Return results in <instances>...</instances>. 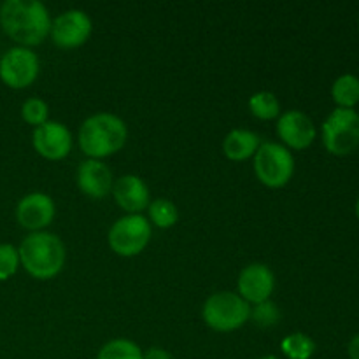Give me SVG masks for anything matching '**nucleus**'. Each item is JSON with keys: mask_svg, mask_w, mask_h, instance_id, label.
<instances>
[{"mask_svg": "<svg viewBox=\"0 0 359 359\" xmlns=\"http://www.w3.org/2000/svg\"><path fill=\"white\" fill-rule=\"evenodd\" d=\"M249 109L252 114L263 121H270L280 116V105L272 91H258L249 98Z\"/></svg>", "mask_w": 359, "mask_h": 359, "instance_id": "19", "label": "nucleus"}, {"mask_svg": "<svg viewBox=\"0 0 359 359\" xmlns=\"http://www.w3.org/2000/svg\"><path fill=\"white\" fill-rule=\"evenodd\" d=\"M112 193L118 205L128 214H140L151 203L149 188L137 175H123L112 186Z\"/></svg>", "mask_w": 359, "mask_h": 359, "instance_id": "15", "label": "nucleus"}, {"mask_svg": "<svg viewBox=\"0 0 359 359\" xmlns=\"http://www.w3.org/2000/svg\"><path fill=\"white\" fill-rule=\"evenodd\" d=\"M349 358L359 359V335L354 337L349 344Z\"/></svg>", "mask_w": 359, "mask_h": 359, "instance_id": "26", "label": "nucleus"}, {"mask_svg": "<svg viewBox=\"0 0 359 359\" xmlns=\"http://www.w3.org/2000/svg\"><path fill=\"white\" fill-rule=\"evenodd\" d=\"M251 318L255 319V323L259 328H272V326H276L280 321V312L279 307L269 300L256 305L251 311Z\"/></svg>", "mask_w": 359, "mask_h": 359, "instance_id": "23", "label": "nucleus"}, {"mask_svg": "<svg viewBox=\"0 0 359 359\" xmlns=\"http://www.w3.org/2000/svg\"><path fill=\"white\" fill-rule=\"evenodd\" d=\"M97 359H142V351L132 340L116 339L98 351Z\"/></svg>", "mask_w": 359, "mask_h": 359, "instance_id": "20", "label": "nucleus"}, {"mask_svg": "<svg viewBox=\"0 0 359 359\" xmlns=\"http://www.w3.org/2000/svg\"><path fill=\"white\" fill-rule=\"evenodd\" d=\"M255 172L266 188H284L294 174V158L277 142H263L255 154Z\"/></svg>", "mask_w": 359, "mask_h": 359, "instance_id": "5", "label": "nucleus"}, {"mask_svg": "<svg viewBox=\"0 0 359 359\" xmlns=\"http://www.w3.org/2000/svg\"><path fill=\"white\" fill-rule=\"evenodd\" d=\"M49 107L42 98H28L21 107V116L28 125H34L35 128L44 125L48 121Z\"/></svg>", "mask_w": 359, "mask_h": 359, "instance_id": "22", "label": "nucleus"}, {"mask_svg": "<svg viewBox=\"0 0 359 359\" xmlns=\"http://www.w3.org/2000/svg\"><path fill=\"white\" fill-rule=\"evenodd\" d=\"M142 359H172L170 353L161 347H151L146 353H142Z\"/></svg>", "mask_w": 359, "mask_h": 359, "instance_id": "25", "label": "nucleus"}, {"mask_svg": "<svg viewBox=\"0 0 359 359\" xmlns=\"http://www.w3.org/2000/svg\"><path fill=\"white\" fill-rule=\"evenodd\" d=\"M55 202L46 193H30L23 196L16 207L18 223L32 233L42 231L55 219Z\"/></svg>", "mask_w": 359, "mask_h": 359, "instance_id": "11", "label": "nucleus"}, {"mask_svg": "<svg viewBox=\"0 0 359 359\" xmlns=\"http://www.w3.org/2000/svg\"><path fill=\"white\" fill-rule=\"evenodd\" d=\"M77 186L90 198L102 200L112 191V172L104 161L88 158L77 168Z\"/></svg>", "mask_w": 359, "mask_h": 359, "instance_id": "14", "label": "nucleus"}, {"mask_svg": "<svg viewBox=\"0 0 359 359\" xmlns=\"http://www.w3.org/2000/svg\"><path fill=\"white\" fill-rule=\"evenodd\" d=\"M277 135L291 149H305L314 142L316 126L302 111H287L277 119Z\"/></svg>", "mask_w": 359, "mask_h": 359, "instance_id": "13", "label": "nucleus"}, {"mask_svg": "<svg viewBox=\"0 0 359 359\" xmlns=\"http://www.w3.org/2000/svg\"><path fill=\"white\" fill-rule=\"evenodd\" d=\"M18 252L25 270L39 280L53 279L65 265V245L49 231H35L25 237Z\"/></svg>", "mask_w": 359, "mask_h": 359, "instance_id": "3", "label": "nucleus"}, {"mask_svg": "<svg viewBox=\"0 0 359 359\" xmlns=\"http://www.w3.org/2000/svg\"><path fill=\"white\" fill-rule=\"evenodd\" d=\"M2 30L21 48L39 46L51 34V16L39 0H6L0 6Z\"/></svg>", "mask_w": 359, "mask_h": 359, "instance_id": "1", "label": "nucleus"}, {"mask_svg": "<svg viewBox=\"0 0 359 359\" xmlns=\"http://www.w3.org/2000/svg\"><path fill=\"white\" fill-rule=\"evenodd\" d=\"M151 241V224L142 214H128L116 221L109 230V245L116 255L132 258L140 255Z\"/></svg>", "mask_w": 359, "mask_h": 359, "instance_id": "7", "label": "nucleus"}, {"mask_svg": "<svg viewBox=\"0 0 359 359\" xmlns=\"http://www.w3.org/2000/svg\"><path fill=\"white\" fill-rule=\"evenodd\" d=\"M333 100L340 109H353L359 102V79L356 76H340L332 88Z\"/></svg>", "mask_w": 359, "mask_h": 359, "instance_id": "17", "label": "nucleus"}, {"mask_svg": "<svg viewBox=\"0 0 359 359\" xmlns=\"http://www.w3.org/2000/svg\"><path fill=\"white\" fill-rule=\"evenodd\" d=\"M32 144L42 158L60 161L69 156L70 149H72V135L62 123L46 121L44 125L34 130Z\"/></svg>", "mask_w": 359, "mask_h": 359, "instance_id": "10", "label": "nucleus"}, {"mask_svg": "<svg viewBox=\"0 0 359 359\" xmlns=\"http://www.w3.org/2000/svg\"><path fill=\"white\" fill-rule=\"evenodd\" d=\"M276 287V277L266 265L252 263L245 266L238 276V294L248 304H263L269 302Z\"/></svg>", "mask_w": 359, "mask_h": 359, "instance_id": "12", "label": "nucleus"}, {"mask_svg": "<svg viewBox=\"0 0 359 359\" xmlns=\"http://www.w3.org/2000/svg\"><path fill=\"white\" fill-rule=\"evenodd\" d=\"M39 67V58L32 49L16 46L0 58V79L13 90H23L37 79Z\"/></svg>", "mask_w": 359, "mask_h": 359, "instance_id": "8", "label": "nucleus"}, {"mask_svg": "<svg viewBox=\"0 0 359 359\" xmlns=\"http://www.w3.org/2000/svg\"><path fill=\"white\" fill-rule=\"evenodd\" d=\"M262 146V140L251 130H231L223 140V151L228 160L245 161L255 156L256 151Z\"/></svg>", "mask_w": 359, "mask_h": 359, "instance_id": "16", "label": "nucleus"}, {"mask_svg": "<svg viewBox=\"0 0 359 359\" xmlns=\"http://www.w3.org/2000/svg\"><path fill=\"white\" fill-rule=\"evenodd\" d=\"M280 351L287 359H311L316 353V344L305 333H291L283 339Z\"/></svg>", "mask_w": 359, "mask_h": 359, "instance_id": "18", "label": "nucleus"}, {"mask_svg": "<svg viewBox=\"0 0 359 359\" xmlns=\"http://www.w3.org/2000/svg\"><path fill=\"white\" fill-rule=\"evenodd\" d=\"M258 359H279V358L272 356V354H270V356H262V358H258Z\"/></svg>", "mask_w": 359, "mask_h": 359, "instance_id": "27", "label": "nucleus"}, {"mask_svg": "<svg viewBox=\"0 0 359 359\" xmlns=\"http://www.w3.org/2000/svg\"><path fill=\"white\" fill-rule=\"evenodd\" d=\"M128 137L125 121L111 112L90 116L79 128V147L90 160H102L123 149Z\"/></svg>", "mask_w": 359, "mask_h": 359, "instance_id": "2", "label": "nucleus"}, {"mask_svg": "<svg viewBox=\"0 0 359 359\" xmlns=\"http://www.w3.org/2000/svg\"><path fill=\"white\" fill-rule=\"evenodd\" d=\"M149 216L151 221L158 228H172L179 219V210L170 200L156 198L149 203Z\"/></svg>", "mask_w": 359, "mask_h": 359, "instance_id": "21", "label": "nucleus"}, {"mask_svg": "<svg viewBox=\"0 0 359 359\" xmlns=\"http://www.w3.org/2000/svg\"><path fill=\"white\" fill-rule=\"evenodd\" d=\"M202 318L214 332L230 333L248 323L251 318V307L241 294L221 291L207 298L202 309Z\"/></svg>", "mask_w": 359, "mask_h": 359, "instance_id": "4", "label": "nucleus"}, {"mask_svg": "<svg viewBox=\"0 0 359 359\" xmlns=\"http://www.w3.org/2000/svg\"><path fill=\"white\" fill-rule=\"evenodd\" d=\"M323 142L335 156H347L359 146V114L354 109H335L323 125Z\"/></svg>", "mask_w": 359, "mask_h": 359, "instance_id": "6", "label": "nucleus"}, {"mask_svg": "<svg viewBox=\"0 0 359 359\" xmlns=\"http://www.w3.org/2000/svg\"><path fill=\"white\" fill-rule=\"evenodd\" d=\"M20 266V252L14 245L0 244V280H7Z\"/></svg>", "mask_w": 359, "mask_h": 359, "instance_id": "24", "label": "nucleus"}, {"mask_svg": "<svg viewBox=\"0 0 359 359\" xmlns=\"http://www.w3.org/2000/svg\"><path fill=\"white\" fill-rule=\"evenodd\" d=\"M93 23L84 11L70 9L55 18L51 25V39L58 48H81L90 39Z\"/></svg>", "mask_w": 359, "mask_h": 359, "instance_id": "9", "label": "nucleus"}, {"mask_svg": "<svg viewBox=\"0 0 359 359\" xmlns=\"http://www.w3.org/2000/svg\"><path fill=\"white\" fill-rule=\"evenodd\" d=\"M356 214H358V219H359V200H358V205H356Z\"/></svg>", "mask_w": 359, "mask_h": 359, "instance_id": "28", "label": "nucleus"}]
</instances>
